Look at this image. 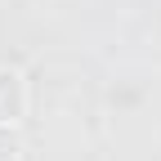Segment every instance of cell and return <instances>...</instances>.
<instances>
[{
	"instance_id": "obj_1",
	"label": "cell",
	"mask_w": 161,
	"mask_h": 161,
	"mask_svg": "<svg viewBox=\"0 0 161 161\" xmlns=\"http://www.w3.org/2000/svg\"><path fill=\"white\" fill-rule=\"evenodd\" d=\"M31 108V90H27V76L0 63V130H18L23 125V116Z\"/></svg>"
},
{
	"instance_id": "obj_2",
	"label": "cell",
	"mask_w": 161,
	"mask_h": 161,
	"mask_svg": "<svg viewBox=\"0 0 161 161\" xmlns=\"http://www.w3.org/2000/svg\"><path fill=\"white\" fill-rule=\"evenodd\" d=\"M23 139H18L14 130H0V161H23Z\"/></svg>"
}]
</instances>
